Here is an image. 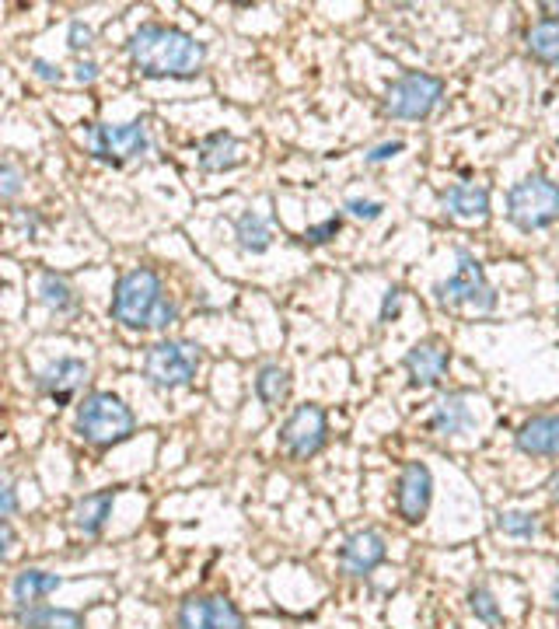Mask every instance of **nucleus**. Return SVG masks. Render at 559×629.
<instances>
[{
	"mask_svg": "<svg viewBox=\"0 0 559 629\" xmlns=\"http://www.w3.org/2000/svg\"><path fill=\"white\" fill-rule=\"evenodd\" d=\"M21 193V172L11 165H0V200H11Z\"/></svg>",
	"mask_w": 559,
	"mask_h": 629,
	"instance_id": "nucleus-30",
	"label": "nucleus"
},
{
	"mask_svg": "<svg viewBox=\"0 0 559 629\" xmlns=\"http://www.w3.org/2000/svg\"><path fill=\"white\" fill-rule=\"evenodd\" d=\"M528 53L539 63H549V67H559V18H542L528 28L525 35Z\"/></svg>",
	"mask_w": 559,
	"mask_h": 629,
	"instance_id": "nucleus-22",
	"label": "nucleus"
},
{
	"mask_svg": "<svg viewBox=\"0 0 559 629\" xmlns=\"http://www.w3.org/2000/svg\"><path fill=\"white\" fill-rule=\"evenodd\" d=\"M39 298H42V305L53 308L56 315L74 312V308H77L74 287H70L63 277H56V273H42V277H39Z\"/></svg>",
	"mask_w": 559,
	"mask_h": 629,
	"instance_id": "nucleus-25",
	"label": "nucleus"
},
{
	"mask_svg": "<svg viewBox=\"0 0 559 629\" xmlns=\"http://www.w3.org/2000/svg\"><path fill=\"white\" fill-rule=\"evenodd\" d=\"M346 210H350L357 221H374V217H381L385 207H381L378 200H357V196H353V200H346Z\"/></svg>",
	"mask_w": 559,
	"mask_h": 629,
	"instance_id": "nucleus-29",
	"label": "nucleus"
},
{
	"mask_svg": "<svg viewBox=\"0 0 559 629\" xmlns=\"http://www.w3.org/2000/svg\"><path fill=\"white\" fill-rule=\"evenodd\" d=\"M339 228H343V221H339V217H329V221H322V224H311V228L304 231V238H308L311 245H322V242H329V238H336Z\"/></svg>",
	"mask_w": 559,
	"mask_h": 629,
	"instance_id": "nucleus-28",
	"label": "nucleus"
},
{
	"mask_svg": "<svg viewBox=\"0 0 559 629\" xmlns=\"http://www.w3.org/2000/svg\"><path fill=\"white\" fill-rule=\"evenodd\" d=\"M137 430V416L119 395L112 392H91L77 406V434L95 448H112L123 444Z\"/></svg>",
	"mask_w": 559,
	"mask_h": 629,
	"instance_id": "nucleus-2",
	"label": "nucleus"
},
{
	"mask_svg": "<svg viewBox=\"0 0 559 629\" xmlns=\"http://www.w3.org/2000/svg\"><path fill=\"white\" fill-rule=\"evenodd\" d=\"M74 77H77V81H81V84H91V81H95V77H98V63L81 60V63H77V67H74Z\"/></svg>",
	"mask_w": 559,
	"mask_h": 629,
	"instance_id": "nucleus-37",
	"label": "nucleus"
},
{
	"mask_svg": "<svg viewBox=\"0 0 559 629\" xmlns=\"http://www.w3.org/2000/svg\"><path fill=\"white\" fill-rule=\"evenodd\" d=\"M21 629H84L81 612L70 609H49V605H28L18 612Z\"/></svg>",
	"mask_w": 559,
	"mask_h": 629,
	"instance_id": "nucleus-21",
	"label": "nucleus"
},
{
	"mask_svg": "<svg viewBox=\"0 0 559 629\" xmlns=\"http://www.w3.org/2000/svg\"><path fill=\"white\" fill-rule=\"evenodd\" d=\"M203 364V353L196 343L186 339H165V343H154L144 357V374L151 378V385L158 388H186L196 378Z\"/></svg>",
	"mask_w": 559,
	"mask_h": 629,
	"instance_id": "nucleus-6",
	"label": "nucleus"
},
{
	"mask_svg": "<svg viewBox=\"0 0 559 629\" xmlns=\"http://www.w3.org/2000/svg\"><path fill=\"white\" fill-rule=\"evenodd\" d=\"M91 151L109 165H126V161L140 158L147 151V123L144 119H133V123L123 126L98 123L91 130Z\"/></svg>",
	"mask_w": 559,
	"mask_h": 629,
	"instance_id": "nucleus-9",
	"label": "nucleus"
},
{
	"mask_svg": "<svg viewBox=\"0 0 559 629\" xmlns=\"http://www.w3.org/2000/svg\"><path fill=\"white\" fill-rule=\"evenodd\" d=\"M388 556V546L385 539H381L378 532H353L350 539L343 542V549H339V563H343L346 574L353 577H367L378 563H385Z\"/></svg>",
	"mask_w": 559,
	"mask_h": 629,
	"instance_id": "nucleus-13",
	"label": "nucleus"
},
{
	"mask_svg": "<svg viewBox=\"0 0 559 629\" xmlns=\"http://www.w3.org/2000/svg\"><path fill=\"white\" fill-rule=\"evenodd\" d=\"M60 584H63L60 577L46 574V570H21L11 584V595L18 602V609H28V605H42V598L56 595Z\"/></svg>",
	"mask_w": 559,
	"mask_h": 629,
	"instance_id": "nucleus-20",
	"label": "nucleus"
},
{
	"mask_svg": "<svg viewBox=\"0 0 559 629\" xmlns=\"http://www.w3.org/2000/svg\"><path fill=\"white\" fill-rule=\"evenodd\" d=\"M441 207L462 224H483L490 217V189L479 182H458L441 196Z\"/></svg>",
	"mask_w": 559,
	"mask_h": 629,
	"instance_id": "nucleus-14",
	"label": "nucleus"
},
{
	"mask_svg": "<svg viewBox=\"0 0 559 629\" xmlns=\"http://www.w3.org/2000/svg\"><path fill=\"white\" fill-rule=\"evenodd\" d=\"M14 546H18V532H14V528L7 525L4 518H0V563H7V560H11Z\"/></svg>",
	"mask_w": 559,
	"mask_h": 629,
	"instance_id": "nucleus-33",
	"label": "nucleus"
},
{
	"mask_svg": "<svg viewBox=\"0 0 559 629\" xmlns=\"http://www.w3.org/2000/svg\"><path fill=\"white\" fill-rule=\"evenodd\" d=\"M441 98H444L441 77L413 70V74H402L399 81H392V88L385 95V112L392 119H413L416 123V119H427L441 105Z\"/></svg>",
	"mask_w": 559,
	"mask_h": 629,
	"instance_id": "nucleus-7",
	"label": "nucleus"
},
{
	"mask_svg": "<svg viewBox=\"0 0 559 629\" xmlns=\"http://www.w3.org/2000/svg\"><path fill=\"white\" fill-rule=\"evenodd\" d=\"M469 605H472V612H476V619H483L486 626L500 623V605H497V598H493L490 588H472Z\"/></svg>",
	"mask_w": 559,
	"mask_h": 629,
	"instance_id": "nucleus-27",
	"label": "nucleus"
},
{
	"mask_svg": "<svg viewBox=\"0 0 559 629\" xmlns=\"http://www.w3.org/2000/svg\"><path fill=\"white\" fill-rule=\"evenodd\" d=\"M402 364H406L413 385L430 388V385H437L444 374H448L451 350H448V343H441V339H420V343H416L413 350L406 353V360H402Z\"/></svg>",
	"mask_w": 559,
	"mask_h": 629,
	"instance_id": "nucleus-12",
	"label": "nucleus"
},
{
	"mask_svg": "<svg viewBox=\"0 0 559 629\" xmlns=\"http://www.w3.org/2000/svg\"><path fill=\"white\" fill-rule=\"evenodd\" d=\"M32 67H35V74H39L42 81H60V77H63V70L53 67V63H46V60H32Z\"/></svg>",
	"mask_w": 559,
	"mask_h": 629,
	"instance_id": "nucleus-36",
	"label": "nucleus"
},
{
	"mask_svg": "<svg viewBox=\"0 0 559 629\" xmlns=\"http://www.w3.org/2000/svg\"><path fill=\"white\" fill-rule=\"evenodd\" d=\"M497 528L507 539H535L539 535V521H535L532 511H500Z\"/></svg>",
	"mask_w": 559,
	"mask_h": 629,
	"instance_id": "nucleus-26",
	"label": "nucleus"
},
{
	"mask_svg": "<svg viewBox=\"0 0 559 629\" xmlns=\"http://www.w3.org/2000/svg\"><path fill=\"white\" fill-rule=\"evenodd\" d=\"M235 238L245 252H256L259 256V252L270 249L273 231H270V224H266V217H259L256 210H245V214L235 221Z\"/></svg>",
	"mask_w": 559,
	"mask_h": 629,
	"instance_id": "nucleus-23",
	"label": "nucleus"
},
{
	"mask_svg": "<svg viewBox=\"0 0 559 629\" xmlns=\"http://www.w3.org/2000/svg\"><path fill=\"white\" fill-rule=\"evenodd\" d=\"M430 500H434V476L423 462H409L399 472V483H395V511L402 521L416 525V521L427 518Z\"/></svg>",
	"mask_w": 559,
	"mask_h": 629,
	"instance_id": "nucleus-10",
	"label": "nucleus"
},
{
	"mask_svg": "<svg viewBox=\"0 0 559 629\" xmlns=\"http://www.w3.org/2000/svg\"><path fill=\"white\" fill-rule=\"evenodd\" d=\"M84 378H88V364H84V360H77V357H63V360L49 364L46 371L39 374V388L49 395V399L67 402L70 395H74L77 388L84 385Z\"/></svg>",
	"mask_w": 559,
	"mask_h": 629,
	"instance_id": "nucleus-16",
	"label": "nucleus"
},
{
	"mask_svg": "<svg viewBox=\"0 0 559 629\" xmlns=\"http://www.w3.org/2000/svg\"><path fill=\"white\" fill-rule=\"evenodd\" d=\"M245 161V147L235 133H210L200 144V168L203 172H231Z\"/></svg>",
	"mask_w": 559,
	"mask_h": 629,
	"instance_id": "nucleus-17",
	"label": "nucleus"
},
{
	"mask_svg": "<svg viewBox=\"0 0 559 629\" xmlns=\"http://www.w3.org/2000/svg\"><path fill=\"white\" fill-rule=\"evenodd\" d=\"M329 441V416L315 402H304L294 413L287 416V423L280 427V444L294 462H308Z\"/></svg>",
	"mask_w": 559,
	"mask_h": 629,
	"instance_id": "nucleus-8",
	"label": "nucleus"
},
{
	"mask_svg": "<svg viewBox=\"0 0 559 629\" xmlns=\"http://www.w3.org/2000/svg\"><path fill=\"white\" fill-rule=\"evenodd\" d=\"M434 294L444 308H462V312H476V315L497 308V291H493V284L486 280L483 263L472 259L469 252L458 256V270L451 273L444 284H437Z\"/></svg>",
	"mask_w": 559,
	"mask_h": 629,
	"instance_id": "nucleus-5",
	"label": "nucleus"
},
{
	"mask_svg": "<svg viewBox=\"0 0 559 629\" xmlns=\"http://www.w3.org/2000/svg\"><path fill=\"white\" fill-rule=\"evenodd\" d=\"M399 301H402V291L392 287V291L385 294V301H381V322H392V318L399 315Z\"/></svg>",
	"mask_w": 559,
	"mask_h": 629,
	"instance_id": "nucleus-35",
	"label": "nucleus"
},
{
	"mask_svg": "<svg viewBox=\"0 0 559 629\" xmlns=\"http://www.w3.org/2000/svg\"><path fill=\"white\" fill-rule=\"evenodd\" d=\"M518 451L535 458H559V413L532 416L518 427Z\"/></svg>",
	"mask_w": 559,
	"mask_h": 629,
	"instance_id": "nucleus-15",
	"label": "nucleus"
},
{
	"mask_svg": "<svg viewBox=\"0 0 559 629\" xmlns=\"http://www.w3.org/2000/svg\"><path fill=\"white\" fill-rule=\"evenodd\" d=\"M112 504H116V490H98V493H88V497L77 500V507H74L77 532H84V535L102 532L112 518Z\"/></svg>",
	"mask_w": 559,
	"mask_h": 629,
	"instance_id": "nucleus-19",
	"label": "nucleus"
},
{
	"mask_svg": "<svg viewBox=\"0 0 559 629\" xmlns=\"http://www.w3.org/2000/svg\"><path fill=\"white\" fill-rule=\"evenodd\" d=\"M18 511V493H14L11 479L0 476V518H7V514Z\"/></svg>",
	"mask_w": 559,
	"mask_h": 629,
	"instance_id": "nucleus-31",
	"label": "nucleus"
},
{
	"mask_svg": "<svg viewBox=\"0 0 559 629\" xmlns=\"http://www.w3.org/2000/svg\"><path fill=\"white\" fill-rule=\"evenodd\" d=\"M179 629H245V619L224 595H196L182 602Z\"/></svg>",
	"mask_w": 559,
	"mask_h": 629,
	"instance_id": "nucleus-11",
	"label": "nucleus"
},
{
	"mask_svg": "<svg viewBox=\"0 0 559 629\" xmlns=\"http://www.w3.org/2000/svg\"><path fill=\"white\" fill-rule=\"evenodd\" d=\"M472 423H476V416H472V406H469V399H465L462 392L444 395V399L434 406V413H430V430H434V434H441V437L462 434V430H469Z\"/></svg>",
	"mask_w": 559,
	"mask_h": 629,
	"instance_id": "nucleus-18",
	"label": "nucleus"
},
{
	"mask_svg": "<svg viewBox=\"0 0 559 629\" xmlns=\"http://www.w3.org/2000/svg\"><path fill=\"white\" fill-rule=\"evenodd\" d=\"M130 60L144 77H196L207 46L172 25H140L130 39Z\"/></svg>",
	"mask_w": 559,
	"mask_h": 629,
	"instance_id": "nucleus-1",
	"label": "nucleus"
},
{
	"mask_svg": "<svg viewBox=\"0 0 559 629\" xmlns=\"http://www.w3.org/2000/svg\"><path fill=\"white\" fill-rule=\"evenodd\" d=\"M256 395L263 406H283L290 399V371L280 364H266L256 378Z\"/></svg>",
	"mask_w": 559,
	"mask_h": 629,
	"instance_id": "nucleus-24",
	"label": "nucleus"
},
{
	"mask_svg": "<svg viewBox=\"0 0 559 629\" xmlns=\"http://www.w3.org/2000/svg\"><path fill=\"white\" fill-rule=\"evenodd\" d=\"M67 39H70V49H88L91 46V28L84 25V21H74Z\"/></svg>",
	"mask_w": 559,
	"mask_h": 629,
	"instance_id": "nucleus-34",
	"label": "nucleus"
},
{
	"mask_svg": "<svg viewBox=\"0 0 559 629\" xmlns=\"http://www.w3.org/2000/svg\"><path fill=\"white\" fill-rule=\"evenodd\" d=\"M402 151H406V144H402V140H388V144L374 147V151L367 154V161H371V165H381V161H392L395 154H402Z\"/></svg>",
	"mask_w": 559,
	"mask_h": 629,
	"instance_id": "nucleus-32",
	"label": "nucleus"
},
{
	"mask_svg": "<svg viewBox=\"0 0 559 629\" xmlns=\"http://www.w3.org/2000/svg\"><path fill=\"white\" fill-rule=\"evenodd\" d=\"M553 609L559 612V577H556V584H553Z\"/></svg>",
	"mask_w": 559,
	"mask_h": 629,
	"instance_id": "nucleus-39",
	"label": "nucleus"
},
{
	"mask_svg": "<svg viewBox=\"0 0 559 629\" xmlns=\"http://www.w3.org/2000/svg\"><path fill=\"white\" fill-rule=\"evenodd\" d=\"M161 305H165V287L158 273L147 266L123 273L112 291V318L126 329H154Z\"/></svg>",
	"mask_w": 559,
	"mask_h": 629,
	"instance_id": "nucleus-3",
	"label": "nucleus"
},
{
	"mask_svg": "<svg viewBox=\"0 0 559 629\" xmlns=\"http://www.w3.org/2000/svg\"><path fill=\"white\" fill-rule=\"evenodd\" d=\"M507 221L518 231H542L559 221V186L546 175H528L507 193Z\"/></svg>",
	"mask_w": 559,
	"mask_h": 629,
	"instance_id": "nucleus-4",
	"label": "nucleus"
},
{
	"mask_svg": "<svg viewBox=\"0 0 559 629\" xmlns=\"http://www.w3.org/2000/svg\"><path fill=\"white\" fill-rule=\"evenodd\" d=\"M549 493H553V500H556V504H559V472H556V476H553V479H549Z\"/></svg>",
	"mask_w": 559,
	"mask_h": 629,
	"instance_id": "nucleus-38",
	"label": "nucleus"
}]
</instances>
